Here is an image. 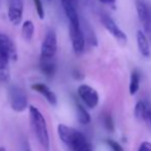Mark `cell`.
Masks as SVG:
<instances>
[{"label":"cell","instance_id":"1","mask_svg":"<svg viewBox=\"0 0 151 151\" xmlns=\"http://www.w3.org/2000/svg\"><path fill=\"white\" fill-rule=\"evenodd\" d=\"M29 113H30L31 123L33 125L34 133L37 137V140L44 149L48 150L50 149V135H48L45 118L42 115L40 110L33 105L29 106Z\"/></svg>","mask_w":151,"mask_h":151},{"label":"cell","instance_id":"2","mask_svg":"<svg viewBox=\"0 0 151 151\" xmlns=\"http://www.w3.org/2000/svg\"><path fill=\"white\" fill-rule=\"evenodd\" d=\"M58 50V38L54 30H48L44 35L40 48V59H54Z\"/></svg>","mask_w":151,"mask_h":151},{"label":"cell","instance_id":"3","mask_svg":"<svg viewBox=\"0 0 151 151\" xmlns=\"http://www.w3.org/2000/svg\"><path fill=\"white\" fill-rule=\"evenodd\" d=\"M101 18V23L103 24L104 28L106 29L120 44H127V36L119 27L117 26L115 22L113 21V19L110 16L106 14H102L100 16Z\"/></svg>","mask_w":151,"mask_h":151},{"label":"cell","instance_id":"4","mask_svg":"<svg viewBox=\"0 0 151 151\" xmlns=\"http://www.w3.org/2000/svg\"><path fill=\"white\" fill-rule=\"evenodd\" d=\"M9 101L12 109L16 112H22L28 107V98L19 86H12L9 91Z\"/></svg>","mask_w":151,"mask_h":151},{"label":"cell","instance_id":"5","mask_svg":"<svg viewBox=\"0 0 151 151\" xmlns=\"http://www.w3.org/2000/svg\"><path fill=\"white\" fill-rule=\"evenodd\" d=\"M69 34L74 52L76 55L82 54L86 47V38L80 25L69 24Z\"/></svg>","mask_w":151,"mask_h":151},{"label":"cell","instance_id":"6","mask_svg":"<svg viewBox=\"0 0 151 151\" xmlns=\"http://www.w3.org/2000/svg\"><path fill=\"white\" fill-rule=\"evenodd\" d=\"M58 134L61 141L65 143L68 147H71L75 142H77L80 138L84 136L80 131H77L76 129L68 127L63 123H60L58 125Z\"/></svg>","mask_w":151,"mask_h":151},{"label":"cell","instance_id":"7","mask_svg":"<svg viewBox=\"0 0 151 151\" xmlns=\"http://www.w3.org/2000/svg\"><path fill=\"white\" fill-rule=\"evenodd\" d=\"M77 93L86 107L93 109L99 104V93L98 91L88 84H80L77 88Z\"/></svg>","mask_w":151,"mask_h":151},{"label":"cell","instance_id":"8","mask_svg":"<svg viewBox=\"0 0 151 151\" xmlns=\"http://www.w3.org/2000/svg\"><path fill=\"white\" fill-rule=\"evenodd\" d=\"M136 9L140 22L144 27V30L149 35L151 34V6L143 0H137Z\"/></svg>","mask_w":151,"mask_h":151},{"label":"cell","instance_id":"9","mask_svg":"<svg viewBox=\"0 0 151 151\" xmlns=\"http://www.w3.org/2000/svg\"><path fill=\"white\" fill-rule=\"evenodd\" d=\"M24 12V2L23 0H9L7 17L9 22L14 26H18L22 22Z\"/></svg>","mask_w":151,"mask_h":151},{"label":"cell","instance_id":"10","mask_svg":"<svg viewBox=\"0 0 151 151\" xmlns=\"http://www.w3.org/2000/svg\"><path fill=\"white\" fill-rule=\"evenodd\" d=\"M135 117L139 121H143L147 129L151 132V105L146 101H139L134 109Z\"/></svg>","mask_w":151,"mask_h":151},{"label":"cell","instance_id":"11","mask_svg":"<svg viewBox=\"0 0 151 151\" xmlns=\"http://www.w3.org/2000/svg\"><path fill=\"white\" fill-rule=\"evenodd\" d=\"M0 57H7L14 61L18 59V52L14 41L2 32H0Z\"/></svg>","mask_w":151,"mask_h":151},{"label":"cell","instance_id":"12","mask_svg":"<svg viewBox=\"0 0 151 151\" xmlns=\"http://www.w3.org/2000/svg\"><path fill=\"white\" fill-rule=\"evenodd\" d=\"M61 3L66 17L69 21V24L80 25L79 17L77 14L78 0H61Z\"/></svg>","mask_w":151,"mask_h":151},{"label":"cell","instance_id":"13","mask_svg":"<svg viewBox=\"0 0 151 151\" xmlns=\"http://www.w3.org/2000/svg\"><path fill=\"white\" fill-rule=\"evenodd\" d=\"M137 45L139 52L144 57V58L148 59L151 57V50H150V44L148 37L146 34L142 30L137 31Z\"/></svg>","mask_w":151,"mask_h":151},{"label":"cell","instance_id":"14","mask_svg":"<svg viewBox=\"0 0 151 151\" xmlns=\"http://www.w3.org/2000/svg\"><path fill=\"white\" fill-rule=\"evenodd\" d=\"M31 88L32 90H34L35 91H37V93H39L40 95L43 96L50 105H57L58 99H57L56 93L50 90L47 86H45L44 83H34Z\"/></svg>","mask_w":151,"mask_h":151},{"label":"cell","instance_id":"15","mask_svg":"<svg viewBox=\"0 0 151 151\" xmlns=\"http://www.w3.org/2000/svg\"><path fill=\"white\" fill-rule=\"evenodd\" d=\"M39 68L46 77H52L57 71V65L54 59H40Z\"/></svg>","mask_w":151,"mask_h":151},{"label":"cell","instance_id":"16","mask_svg":"<svg viewBox=\"0 0 151 151\" xmlns=\"http://www.w3.org/2000/svg\"><path fill=\"white\" fill-rule=\"evenodd\" d=\"M69 148L71 151H93V144L86 139V136H83L81 139H79Z\"/></svg>","mask_w":151,"mask_h":151},{"label":"cell","instance_id":"17","mask_svg":"<svg viewBox=\"0 0 151 151\" xmlns=\"http://www.w3.org/2000/svg\"><path fill=\"white\" fill-rule=\"evenodd\" d=\"M34 32H35V26H34V23L30 20H27L23 23L22 26V30H21V33H22V37L24 38L26 41H30L32 40L34 36Z\"/></svg>","mask_w":151,"mask_h":151},{"label":"cell","instance_id":"18","mask_svg":"<svg viewBox=\"0 0 151 151\" xmlns=\"http://www.w3.org/2000/svg\"><path fill=\"white\" fill-rule=\"evenodd\" d=\"M140 80H141V75H140L139 71L134 70L131 74V79H129V93H131L132 96L136 95L137 91H139Z\"/></svg>","mask_w":151,"mask_h":151},{"label":"cell","instance_id":"19","mask_svg":"<svg viewBox=\"0 0 151 151\" xmlns=\"http://www.w3.org/2000/svg\"><path fill=\"white\" fill-rule=\"evenodd\" d=\"M76 114H77V119L81 124H88L91 122V115L88 110L81 105V104H76Z\"/></svg>","mask_w":151,"mask_h":151},{"label":"cell","instance_id":"20","mask_svg":"<svg viewBox=\"0 0 151 151\" xmlns=\"http://www.w3.org/2000/svg\"><path fill=\"white\" fill-rule=\"evenodd\" d=\"M33 1H34V5H35V8H36L37 16L39 17V19L43 20L44 17H45V12H44L43 4H42L41 0H33Z\"/></svg>","mask_w":151,"mask_h":151},{"label":"cell","instance_id":"21","mask_svg":"<svg viewBox=\"0 0 151 151\" xmlns=\"http://www.w3.org/2000/svg\"><path fill=\"white\" fill-rule=\"evenodd\" d=\"M10 79V72L9 68L6 69H0V82L2 83H7Z\"/></svg>","mask_w":151,"mask_h":151},{"label":"cell","instance_id":"22","mask_svg":"<svg viewBox=\"0 0 151 151\" xmlns=\"http://www.w3.org/2000/svg\"><path fill=\"white\" fill-rule=\"evenodd\" d=\"M106 144L108 145V147L111 149V151H124L123 148L121 147V145L117 143L116 141L112 139H107L106 140Z\"/></svg>","mask_w":151,"mask_h":151},{"label":"cell","instance_id":"23","mask_svg":"<svg viewBox=\"0 0 151 151\" xmlns=\"http://www.w3.org/2000/svg\"><path fill=\"white\" fill-rule=\"evenodd\" d=\"M104 124H105L106 129H108V131H113V120H112V118L110 117L109 115H106L105 117H104Z\"/></svg>","mask_w":151,"mask_h":151},{"label":"cell","instance_id":"24","mask_svg":"<svg viewBox=\"0 0 151 151\" xmlns=\"http://www.w3.org/2000/svg\"><path fill=\"white\" fill-rule=\"evenodd\" d=\"M138 151H151V142L144 141L140 144Z\"/></svg>","mask_w":151,"mask_h":151},{"label":"cell","instance_id":"25","mask_svg":"<svg viewBox=\"0 0 151 151\" xmlns=\"http://www.w3.org/2000/svg\"><path fill=\"white\" fill-rule=\"evenodd\" d=\"M101 3L106 4V5H114L116 0H99Z\"/></svg>","mask_w":151,"mask_h":151},{"label":"cell","instance_id":"26","mask_svg":"<svg viewBox=\"0 0 151 151\" xmlns=\"http://www.w3.org/2000/svg\"><path fill=\"white\" fill-rule=\"evenodd\" d=\"M22 151H31V148L27 141H25L24 144L22 145Z\"/></svg>","mask_w":151,"mask_h":151},{"label":"cell","instance_id":"27","mask_svg":"<svg viewBox=\"0 0 151 151\" xmlns=\"http://www.w3.org/2000/svg\"><path fill=\"white\" fill-rule=\"evenodd\" d=\"M88 2V0H78V3H81L83 4V5H86Z\"/></svg>","mask_w":151,"mask_h":151},{"label":"cell","instance_id":"28","mask_svg":"<svg viewBox=\"0 0 151 151\" xmlns=\"http://www.w3.org/2000/svg\"><path fill=\"white\" fill-rule=\"evenodd\" d=\"M0 151H6V150H5V148H4V147H0Z\"/></svg>","mask_w":151,"mask_h":151},{"label":"cell","instance_id":"29","mask_svg":"<svg viewBox=\"0 0 151 151\" xmlns=\"http://www.w3.org/2000/svg\"><path fill=\"white\" fill-rule=\"evenodd\" d=\"M44 1H45V2H47V3H50V2H52V0H44Z\"/></svg>","mask_w":151,"mask_h":151},{"label":"cell","instance_id":"30","mask_svg":"<svg viewBox=\"0 0 151 151\" xmlns=\"http://www.w3.org/2000/svg\"><path fill=\"white\" fill-rule=\"evenodd\" d=\"M149 37H150V39H151V34H149Z\"/></svg>","mask_w":151,"mask_h":151}]
</instances>
